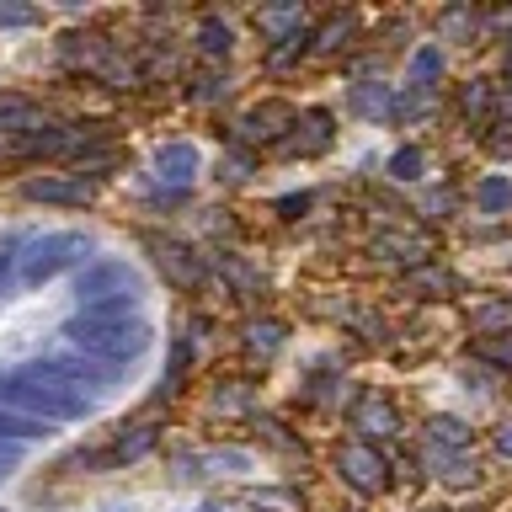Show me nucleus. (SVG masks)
Returning <instances> with one entry per match:
<instances>
[{
    "mask_svg": "<svg viewBox=\"0 0 512 512\" xmlns=\"http://www.w3.org/2000/svg\"><path fill=\"white\" fill-rule=\"evenodd\" d=\"M64 342L75 352H91V358H102L112 368H128L144 358V347H150V326L144 320H112V326H96V320H64Z\"/></svg>",
    "mask_w": 512,
    "mask_h": 512,
    "instance_id": "obj_3",
    "label": "nucleus"
},
{
    "mask_svg": "<svg viewBox=\"0 0 512 512\" xmlns=\"http://www.w3.org/2000/svg\"><path fill=\"white\" fill-rule=\"evenodd\" d=\"M411 75H416V80H427V86H432V80L443 75V54H438L432 43H427V48H416V59H411Z\"/></svg>",
    "mask_w": 512,
    "mask_h": 512,
    "instance_id": "obj_32",
    "label": "nucleus"
},
{
    "mask_svg": "<svg viewBox=\"0 0 512 512\" xmlns=\"http://www.w3.org/2000/svg\"><path fill=\"white\" fill-rule=\"evenodd\" d=\"M304 208H310V198H304V192H299V198H278V214H283V219H299Z\"/></svg>",
    "mask_w": 512,
    "mask_h": 512,
    "instance_id": "obj_38",
    "label": "nucleus"
},
{
    "mask_svg": "<svg viewBox=\"0 0 512 512\" xmlns=\"http://www.w3.org/2000/svg\"><path fill=\"white\" fill-rule=\"evenodd\" d=\"M198 171H203V155H198V144H192V139H171V144H160V150H155V176L171 192H187Z\"/></svg>",
    "mask_w": 512,
    "mask_h": 512,
    "instance_id": "obj_9",
    "label": "nucleus"
},
{
    "mask_svg": "<svg viewBox=\"0 0 512 512\" xmlns=\"http://www.w3.org/2000/svg\"><path fill=\"white\" fill-rule=\"evenodd\" d=\"M288 128H294V112L283 102H262L246 112V123H240V139H283Z\"/></svg>",
    "mask_w": 512,
    "mask_h": 512,
    "instance_id": "obj_12",
    "label": "nucleus"
},
{
    "mask_svg": "<svg viewBox=\"0 0 512 512\" xmlns=\"http://www.w3.org/2000/svg\"><path fill=\"white\" fill-rule=\"evenodd\" d=\"M374 251L384 256V251H390V262H422V246H416V240H406V235H384V240H374Z\"/></svg>",
    "mask_w": 512,
    "mask_h": 512,
    "instance_id": "obj_30",
    "label": "nucleus"
},
{
    "mask_svg": "<svg viewBox=\"0 0 512 512\" xmlns=\"http://www.w3.org/2000/svg\"><path fill=\"white\" fill-rule=\"evenodd\" d=\"M27 230H11V235H0V299L16 288V272H22V256H27Z\"/></svg>",
    "mask_w": 512,
    "mask_h": 512,
    "instance_id": "obj_19",
    "label": "nucleus"
},
{
    "mask_svg": "<svg viewBox=\"0 0 512 512\" xmlns=\"http://www.w3.org/2000/svg\"><path fill=\"white\" fill-rule=\"evenodd\" d=\"M22 454H27V448H6V443H0V480H6L16 464H22Z\"/></svg>",
    "mask_w": 512,
    "mask_h": 512,
    "instance_id": "obj_37",
    "label": "nucleus"
},
{
    "mask_svg": "<svg viewBox=\"0 0 512 512\" xmlns=\"http://www.w3.org/2000/svg\"><path fill=\"white\" fill-rule=\"evenodd\" d=\"M475 208L480 214H507L512 208V182L507 176H480L475 182Z\"/></svg>",
    "mask_w": 512,
    "mask_h": 512,
    "instance_id": "obj_22",
    "label": "nucleus"
},
{
    "mask_svg": "<svg viewBox=\"0 0 512 512\" xmlns=\"http://www.w3.org/2000/svg\"><path fill=\"white\" fill-rule=\"evenodd\" d=\"M0 128H6V134H32V128H43V112L27 102V96H0Z\"/></svg>",
    "mask_w": 512,
    "mask_h": 512,
    "instance_id": "obj_18",
    "label": "nucleus"
},
{
    "mask_svg": "<svg viewBox=\"0 0 512 512\" xmlns=\"http://www.w3.org/2000/svg\"><path fill=\"white\" fill-rule=\"evenodd\" d=\"M347 422L363 432V438H395L400 432V416H395V406L384 400L379 390H363L358 400L347 406Z\"/></svg>",
    "mask_w": 512,
    "mask_h": 512,
    "instance_id": "obj_10",
    "label": "nucleus"
},
{
    "mask_svg": "<svg viewBox=\"0 0 512 512\" xmlns=\"http://www.w3.org/2000/svg\"><path fill=\"white\" fill-rule=\"evenodd\" d=\"M43 358H48V368H54V374H64L80 395H91V400L107 395V390H118V368L102 363V358H91V352H75L64 336H59V352H43Z\"/></svg>",
    "mask_w": 512,
    "mask_h": 512,
    "instance_id": "obj_5",
    "label": "nucleus"
},
{
    "mask_svg": "<svg viewBox=\"0 0 512 512\" xmlns=\"http://www.w3.org/2000/svg\"><path fill=\"white\" fill-rule=\"evenodd\" d=\"M475 352H480L486 363H496V368H507V374H512V331H496V336H486V342H480Z\"/></svg>",
    "mask_w": 512,
    "mask_h": 512,
    "instance_id": "obj_29",
    "label": "nucleus"
},
{
    "mask_svg": "<svg viewBox=\"0 0 512 512\" xmlns=\"http://www.w3.org/2000/svg\"><path fill=\"white\" fill-rule=\"evenodd\" d=\"M480 331H491V326H512V304H480V310L470 315Z\"/></svg>",
    "mask_w": 512,
    "mask_h": 512,
    "instance_id": "obj_33",
    "label": "nucleus"
},
{
    "mask_svg": "<svg viewBox=\"0 0 512 512\" xmlns=\"http://www.w3.org/2000/svg\"><path fill=\"white\" fill-rule=\"evenodd\" d=\"M96 262V246H91V235H80V230H48V235H32L27 240V256H22V272H16V288H43V283H54L64 278V272H75Z\"/></svg>",
    "mask_w": 512,
    "mask_h": 512,
    "instance_id": "obj_2",
    "label": "nucleus"
},
{
    "mask_svg": "<svg viewBox=\"0 0 512 512\" xmlns=\"http://www.w3.org/2000/svg\"><path fill=\"white\" fill-rule=\"evenodd\" d=\"M0 406L27 416V422L54 427V422H80V416H91L96 400L80 395L64 374H54L48 358H27L16 368H0Z\"/></svg>",
    "mask_w": 512,
    "mask_h": 512,
    "instance_id": "obj_1",
    "label": "nucleus"
},
{
    "mask_svg": "<svg viewBox=\"0 0 512 512\" xmlns=\"http://www.w3.org/2000/svg\"><path fill=\"white\" fill-rule=\"evenodd\" d=\"M214 262H219L224 278H230L235 288H246V294H256V288H262V272H256V267H240L235 256H214Z\"/></svg>",
    "mask_w": 512,
    "mask_h": 512,
    "instance_id": "obj_31",
    "label": "nucleus"
},
{
    "mask_svg": "<svg viewBox=\"0 0 512 512\" xmlns=\"http://www.w3.org/2000/svg\"><path fill=\"white\" fill-rule=\"evenodd\" d=\"M352 38H358V16H326V22L310 32V48H320V54H342V48H352Z\"/></svg>",
    "mask_w": 512,
    "mask_h": 512,
    "instance_id": "obj_15",
    "label": "nucleus"
},
{
    "mask_svg": "<svg viewBox=\"0 0 512 512\" xmlns=\"http://www.w3.org/2000/svg\"><path fill=\"white\" fill-rule=\"evenodd\" d=\"M491 448H496L502 459H512V416H507V422H496V432H491Z\"/></svg>",
    "mask_w": 512,
    "mask_h": 512,
    "instance_id": "obj_36",
    "label": "nucleus"
},
{
    "mask_svg": "<svg viewBox=\"0 0 512 512\" xmlns=\"http://www.w3.org/2000/svg\"><path fill=\"white\" fill-rule=\"evenodd\" d=\"M331 123H336V118H331L326 107H310L304 118H294V134L278 139V150H283V155H326L331 139H336Z\"/></svg>",
    "mask_w": 512,
    "mask_h": 512,
    "instance_id": "obj_8",
    "label": "nucleus"
},
{
    "mask_svg": "<svg viewBox=\"0 0 512 512\" xmlns=\"http://www.w3.org/2000/svg\"><path fill=\"white\" fill-rule=\"evenodd\" d=\"M118 512H128V507H118Z\"/></svg>",
    "mask_w": 512,
    "mask_h": 512,
    "instance_id": "obj_40",
    "label": "nucleus"
},
{
    "mask_svg": "<svg viewBox=\"0 0 512 512\" xmlns=\"http://www.w3.org/2000/svg\"><path fill=\"white\" fill-rule=\"evenodd\" d=\"M54 427H43V422H27V416H16V411H6L0 406V443L6 448H27V443H43Z\"/></svg>",
    "mask_w": 512,
    "mask_h": 512,
    "instance_id": "obj_20",
    "label": "nucleus"
},
{
    "mask_svg": "<svg viewBox=\"0 0 512 512\" xmlns=\"http://www.w3.org/2000/svg\"><path fill=\"white\" fill-rule=\"evenodd\" d=\"M155 251V267L166 272L176 288H198L203 283V256H192L187 246H176V240H150Z\"/></svg>",
    "mask_w": 512,
    "mask_h": 512,
    "instance_id": "obj_11",
    "label": "nucleus"
},
{
    "mask_svg": "<svg viewBox=\"0 0 512 512\" xmlns=\"http://www.w3.org/2000/svg\"><path fill=\"white\" fill-rule=\"evenodd\" d=\"M96 75H102L112 91H134V86H139V70H134V64H128V59H112V54L96 64Z\"/></svg>",
    "mask_w": 512,
    "mask_h": 512,
    "instance_id": "obj_26",
    "label": "nucleus"
},
{
    "mask_svg": "<svg viewBox=\"0 0 512 512\" xmlns=\"http://www.w3.org/2000/svg\"><path fill=\"white\" fill-rule=\"evenodd\" d=\"M32 22H38L32 6H0V27H32Z\"/></svg>",
    "mask_w": 512,
    "mask_h": 512,
    "instance_id": "obj_35",
    "label": "nucleus"
},
{
    "mask_svg": "<svg viewBox=\"0 0 512 512\" xmlns=\"http://www.w3.org/2000/svg\"><path fill=\"white\" fill-rule=\"evenodd\" d=\"M288 336V326L283 320H251L246 331H240V342H246L251 352H278V342Z\"/></svg>",
    "mask_w": 512,
    "mask_h": 512,
    "instance_id": "obj_23",
    "label": "nucleus"
},
{
    "mask_svg": "<svg viewBox=\"0 0 512 512\" xmlns=\"http://www.w3.org/2000/svg\"><path fill=\"white\" fill-rule=\"evenodd\" d=\"M427 438H432V448H448V454H470V427L454 422V416H432Z\"/></svg>",
    "mask_w": 512,
    "mask_h": 512,
    "instance_id": "obj_21",
    "label": "nucleus"
},
{
    "mask_svg": "<svg viewBox=\"0 0 512 512\" xmlns=\"http://www.w3.org/2000/svg\"><path fill=\"white\" fill-rule=\"evenodd\" d=\"M347 107L358 112V118H368V123H384V118H395V91L379 86V80H358L352 96H347Z\"/></svg>",
    "mask_w": 512,
    "mask_h": 512,
    "instance_id": "obj_13",
    "label": "nucleus"
},
{
    "mask_svg": "<svg viewBox=\"0 0 512 512\" xmlns=\"http://www.w3.org/2000/svg\"><path fill=\"white\" fill-rule=\"evenodd\" d=\"M75 320H96V326H112V320H144L139 294H107L91 304H75Z\"/></svg>",
    "mask_w": 512,
    "mask_h": 512,
    "instance_id": "obj_14",
    "label": "nucleus"
},
{
    "mask_svg": "<svg viewBox=\"0 0 512 512\" xmlns=\"http://www.w3.org/2000/svg\"><path fill=\"white\" fill-rule=\"evenodd\" d=\"M331 464H336V475H342L358 496H379V491H390V459H384L374 443H342Z\"/></svg>",
    "mask_w": 512,
    "mask_h": 512,
    "instance_id": "obj_6",
    "label": "nucleus"
},
{
    "mask_svg": "<svg viewBox=\"0 0 512 512\" xmlns=\"http://www.w3.org/2000/svg\"><path fill=\"white\" fill-rule=\"evenodd\" d=\"M70 294H75V304H91L107 294H139V272L123 256H96V262H86L70 278Z\"/></svg>",
    "mask_w": 512,
    "mask_h": 512,
    "instance_id": "obj_4",
    "label": "nucleus"
},
{
    "mask_svg": "<svg viewBox=\"0 0 512 512\" xmlns=\"http://www.w3.org/2000/svg\"><path fill=\"white\" fill-rule=\"evenodd\" d=\"M198 54L203 59H224L230 54V27H224V16H208L198 27Z\"/></svg>",
    "mask_w": 512,
    "mask_h": 512,
    "instance_id": "obj_24",
    "label": "nucleus"
},
{
    "mask_svg": "<svg viewBox=\"0 0 512 512\" xmlns=\"http://www.w3.org/2000/svg\"><path fill=\"white\" fill-rule=\"evenodd\" d=\"M22 198L27 203H54V208H86L96 198V187L86 182V176L43 171V176H27V182H22Z\"/></svg>",
    "mask_w": 512,
    "mask_h": 512,
    "instance_id": "obj_7",
    "label": "nucleus"
},
{
    "mask_svg": "<svg viewBox=\"0 0 512 512\" xmlns=\"http://www.w3.org/2000/svg\"><path fill=\"white\" fill-rule=\"evenodd\" d=\"M459 102H464V112H475V118H486V107H491V91H486V80H470Z\"/></svg>",
    "mask_w": 512,
    "mask_h": 512,
    "instance_id": "obj_34",
    "label": "nucleus"
},
{
    "mask_svg": "<svg viewBox=\"0 0 512 512\" xmlns=\"http://www.w3.org/2000/svg\"><path fill=\"white\" fill-rule=\"evenodd\" d=\"M203 464H208V470H219V475H235V470H251V454H246V448H208Z\"/></svg>",
    "mask_w": 512,
    "mask_h": 512,
    "instance_id": "obj_27",
    "label": "nucleus"
},
{
    "mask_svg": "<svg viewBox=\"0 0 512 512\" xmlns=\"http://www.w3.org/2000/svg\"><path fill=\"white\" fill-rule=\"evenodd\" d=\"M155 443H160V427H155V422H139L134 432H123V438L112 443V454H107V459H112V464H139Z\"/></svg>",
    "mask_w": 512,
    "mask_h": 512,
    "instance_id": "obj_17",
    "label": "nucleus"
},
{
    "mask_svg": "<svg viewBox=\"0 0 512 512\" xmlns=\"http://www.w3.org/2000/svg\"><path fill=\"white\" fill-rule=\"evenodd\" d=\"M427 464H432V475L448 480V486H475V459L470 454H448V448H427Z\"/></svg>",
    "mask_w": 512,
    "mask_h": 512,
    "instance_id": "obj_16",
    "label": "nucleus"
},
{
    "mask_svg": "<svg viewBox=\"0 0 512 512\" xmlns=\"http://www.w3.org/2000/svg\"><path fill=\"white\" fill-rule=\"evenodd\" d=\"M230 91H235V80L224 75V70H219V75H214V70H203L198 80H192V91H187V96H192L198 107H208V102H224Z\"/></svg>",
    "mask_w": 512,
    "mask_h": 512,
    "instance_id": "obj_25",
    "label": "nucleus"
},
{
    "mask_svg": "<svg viewBox=\"0 0 512 512\" xmlns=\"http://www.w3.org/2000/svg\"><path fill=\"white\" fill-rule=\"evenodd\" d=\"M390 176L395 182H416V176H422V150H416V144H400L390 155Z\"/></svg>",
    "mask_w": 512,
    "mask_h": 512,
    "instance_id": "obj_28",
    "label": "nucleus"
},
{
    "mask_svg": "<svg viewBox=\"0 0 512 512\" xmlns=\"http://www.w3.org/2000/svg\"><path fill=\"white\" fill-rule=\"evenodd\" d=\"M507 80H512V48H507Z\"/></svg>",
    "mask_w": 512,
    "mask_h": 512,
    "instance_id": "obj_39",
    "label": "nucleus"
}]
</instances>
